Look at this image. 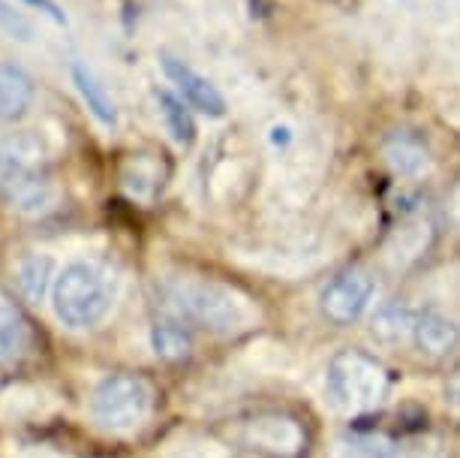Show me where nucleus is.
<instances>
[{
  "label": "nucleus",
  "instance_id": "nucleus-1",
  "mask_svg": "<svg viewBox=\"0 0 460 458\" xmlns=\"http://www.w3.org/2000/svg\"><path fill=\"white\" fill-rule=\"evenodd\" d=\"M55 314L69 329H91L115 305V274L97 263H69L51 287Z\"/></svg>",
  "mask_w": 460,
  "mask_h": 458
},
{
  "label": "nucleus",
  "instance_id": "nucleus-2",
  "mask_svg": "<svg viewBox=\"0 0 460 458\" xmlns=\"http://www.w3.org/2000/svg\"><path fill=\"white\" fill-rule=\"evenodd\" d=\"M46 145L33 130L10 133L0 139V193L15 209L37 211L49 202Z\"/></svg>",
  "mask_w": 460,
  "mask_h": 458
},
{
  "label": "nucleus",
  "instance_id": "nucleus-3",
  "mask_svg": "<svg viewBox=\"0 0 460 458\" xmlns=\"http://www.w3.org/2000/svg\"><path fill=\"white\" fill-rule=\"evenodd\" d=\"M169 299L187 319L217 335L244 332L259 317L247 296L214 281H178L172 283Z\"/></svg>",
  "mask_w": 460,
  "mask_h": 458
},
{
  "label": "nucleus",
  "instance_id": "nucleus-4",
  "mask_svg": "<svg viewBox=\"0 0 460 458\" xmlns=\"http://www.w3.org/2000/svg\"><path fill=\"white\" fill-rule=\"evenodd\" d=\"M325 392L343 413L376 410L388 395V371L376 356L361 350H341L328 362Z\"/></svg>",
  "mask_w": 460,
  "mask_h": 458
},
{
  "label": "nucleus",
  "instance_id": "nucleus-5",
  "mask_svg": "<svg viewBox=\"0 0 460 458\" xmlns=\"http://www.w3.org/2000/svg\"><path fill=\"white\" fill-rule=\"evenodd\" d=\"M154 410V389L145 377L109 374L91 395V417L100 428L127 435L142 428Z\"/></svg>",
  "mask_w": 460,
  "mask_h": 458
},
{
  "label": "nucleus",
  "instance_id": "nucleus-6",
  "mask_svg": "<svg viewBox=\"0 0 460 458\" xmlns=\"http://www.w3.org/2000/svg\"><path fill=\"white\" fill-rule=\"evenodd\" d=\"M373 290H376V283H373L370 272L355 265V269H346L328 281V287L319 296V308L334 326H349L367 310Z\"/></svg>",
  "mask_w": 460,
  "mask_h": 458
},
{
  "label": "nucleus",
  "instance_id": "nucleus-7",
  "mask_svg": "<svg viewBox=\"0 0 460 458\" xmlns=\"http://www.w3.org/2000/svg\"><path fill=\"white\" fill-rule=\"evenodd\" d=\"M244 440L268 458H298L304 453V428L286 413H259L247 422Z\"/></svg>",
  "mask_w": 460,
  "mask_h": 458
},
{
  "label": "nucleus",
  "instance_id": "nucleus-8",
  "mask_svg": "<svg viewBox=\"0 0 460 458\" xmlns=\"http://www.w3.org/2000/svg\"><path fill=\"white\" fill-rule=\"evenodd\" d=\"M163 73L169 76L172 85H175L178 94H181V100H184L190 109L202 112V115H208V118H223L226 115L223 94L217 91L205 76H199L193 67H187L184 60L163 55Z\"/></svg>",
  "mask_w": 460,
  "mask_h": 458
},
{
  "label": "nucleus",
  "instance_id": "nucleus-9",
  "mask_svg": "<svg viewBox=\"0 0 460 458\" xmlns=\"http://www.w3.org/2000/svg\"><path fill=\"white\" fill-rule=\"evenodd\" d=\"M412 344L424 353V356L442 359V356H448L451 350H457L460 326L451 317L442 314V310L428 308V310H421V314H415Z\"/></svg>",
  "mask_w": 460,
  "mask_h": 458
},
{
  "label": "nucleus",
  "instance_id": "nucleus-10",
  "mask_svg": "<svg viewBox=\"0 0 460 458\" xmlns=\"http://www.w3.org/2000/svg\"><path fill=\"white\" fill-rule=\"evenodd\" d=\"M33 103V79L19 64H0V124H15Z\"/></svg>",
  "mask_w": 460,
  "mask_h": 458
},
{
  "label": "nucleus",
  "instance_id": "nucleus-11",
  "mask_svg": "<svg viewBox=\"0 0 460 458\" xmlns=\"http://www.w3.org/2000/svg\"><path fill=\"white\" fill-rule=\"evenodd\" d=\"M31 350V326L22 310L0 299V365H15Z\"/></svg>",
  "mask_w": 460,
  "mask_h": 458
},
{
  "label": "nucleus",
  "instance_id": "nucleus-12",
  "mask_svg": "<svg viewBox=\"0 0 460 458\" xmlns=\"http://www.w3.org/2000/svg\"><path fill=\"white\" fill-rule=\"evenodd\" d=\"M15 287H19L22 299L31 301V305H40L46 299L49 287H55L51 278H55V263L49 256H40V254H28L15 263Z\"/></svg>",
  "mask_w": 460,
  "mask_h": 458
},
{
  "label": "nucleus",
  "instance_id": "nucleus-13",
  "mask_svg": "<svg viewBox=\"0 0 460 458\" xmlns=\"http://www.w3.org/2000/svg\"><path fill=\"white\" fill-rule=\"evenodd\" d=\"M412 326H415V310H410L403 301H385L376 314H373L370 332L379 344H401L406 338H412Z\"/></svg>",
  "mask_w": 460,
  "mask_h": 458
},
{
  "label": "nucleus",
  "instance_id": "nucleus-14",
  "mask_svg": "<svg viewBox=\"0 0 460 458\" xmlns=\"http://www.w3.org/2000/svg\"><path fill=\"white\" fill-rule=\"evenodd\" d=\"M73 85L79 88L84 106L93 118L100 121L102 127H115L118 124V112H115V103L106 94V88L100 85V79L93 76L84 64H73Z\"/></svg>",
  "mask_w": 460,
  "mask_h": 458
},
{
  "label": "nucleus",
  "instance_id": "nucleus-15",
  "mask_svg": "<svg viewBox=\"0 0 460 458\" xmlns=\"http://www.w3.org/2000/svg\"><path fill=\"white\" fill-rule=\"evenodd\" d=\"M382 154H385L388 166H392L397 175H419V172L428 166V148H424L415 136H406V133L388 136L385 145H382Z\"/></svg>",
  "mask_w": 460,
  "mask_h": 458
},
{
  "label": "nucleus",
  "instance_id": "nucleus-16",
  "mask_svg": "<svg viewBox=\"0 0 460 458\" xmlns=\"http://www.w3.org/2000/svg\"><path fill=\"white\" fill-rule=\"evenodd\" d=\"M157 103H160L163 121H166L172 139H175L178 145H184V148H190V145L196 142V121H193L190 106L169 91H157Z\"/></svg>",
  "mask_w": 460,
  "mask_h": 458
},
{
  "label": "nucleus",
  "instance_id": "nucleus-17",
  "mask_svg": "<svg viewBox=\"0 0 460 458\" xmlns=\"http://www.w3.org/2000/svg\"><path fill=\"white\" fill-rule=\"evenodd\" d=\"M151 344L163 359H184L193 350V338L181 323H157L151 332Z\"/></svg>",
  "mask_w": 460,
  "mask_h": 458
},
{
  "label": "nucleus",
  "instance_id": "nucleus-18",
  "mask_svg": "<svg viewBox=\"0 0 460 458\" xmlns=\"http://www.w3.org/2000/svg\"><path fill=\"white\" fill-rule=\"evenodd\" d=\"M332 458H401L385 437H346L332 449Z\"/></svg>",
  "mask_w": 460,
  "mask_h": 458
},
{
  "label": "nucleus",
  "instance_id": "nucleus-19",
  "mask_svg": "<svg viewBox=\"0 0 460 458\" xmlns=\"http://www.w3.org/2000/svg\"><path fill=\"white\" fill-rule=\"evenodd\" d=\"M0 31L10 33L13 40H22V42L33 40V24L24 19L22 13H15L6 0H0Z\"/></svg>",
  "mask_w": 460,
  "mask_h": 458
},
{
  "label": "nucleus",
  "instance_id": "nucleus-20",
  "mask_svg": "<svg viewBox=\"0 0 460 458\" xmlns=\"http://www.w3.org/2000/svg\"><path fill=\"white\" fill-rule=\"evenodd\" d=\"M24 4H31L33 10H40V13H46L51 22H58V24H66V15L60 13V6L55 4V0H24Z\"/></svg>",
  "mask_w": 460,
  "mask_h": 458
},
{
  "label": "nucleus",
  "instance_id": "nucleus-21",
  "mask_svg": "<svg viewBox=\"0 0 460 458\" xmlns=\"http://www.w3.org/2000/svg\"><path fill=\"white\" fill-rule=\"evenodd\" d=\"M446 399H448L451 408H457V410H460V368L448 377V383H446Z\"/></svg>",
  "mask_w": 460,
  "mask_h": 458
},
{
  "label": "nucleus",
  "instance_id": "nucleus-22",
  "mask_svg": "<svg viewBox=\"0 0 460 458\" xmlns=\"http://www.w3.org/2000/svg\"><path fill=\"white\" fill-rule=\"evenodd\" d=\"M451 214H455V220L460 227V184L455 187V193H451Z\"/></svg>",
  "mask_w": 460,
  "mask_h": 458
}]
</instances>
